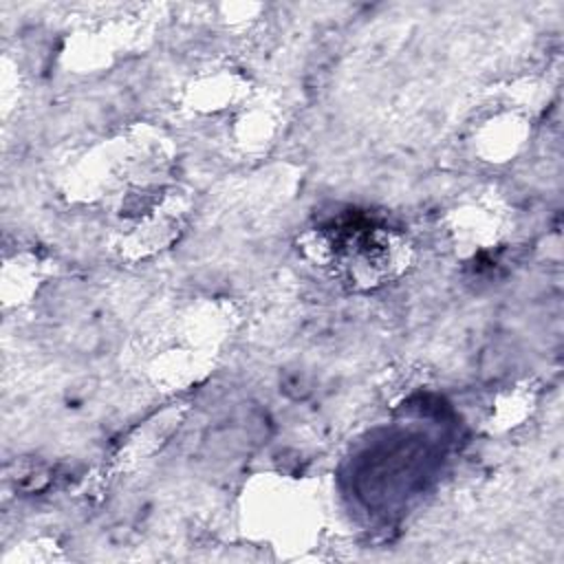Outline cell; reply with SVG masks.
<instances>
[{"instance_id": "3", "label": "cell", "mask_w": 564, "mask_h": 564, "mask_svg": "<svg viewBox=\"0 0 564 564\" xmlns=\"http://www.w3.org/2000/svg\"><path fill=\"white\" fill-rule=\"evenodd\" d=\"M245 95V79L229 68L203 73L189 86V104L200 112H218L234 106Z\"/></svg>"}, {"instance_id": "1", "label": "cell", "mask_w": 564, "mask_h": 564, "mask_svg": "<svg viewBox=\"0 0 564 564\" xmlns=\"http://www.w3.org/2000/svg\"><path fill=\"white\" fill-rule=\"evenodd\" d=\"M324 260H335L344 275L359 286H377L401 275L410 262L408 242L383 227L355 229L339 238L322 236Z\"/></svg>"}, {"instance_id": "5", "label": "cell", "mask_w": 564, "mask_h": 564, "mask_svg": "<svg viewBox=\"0 0 564 564\" xmlns=\"http://www.w3.org/2000/svg\"><path fill=\"white\" fill-rule=\"evenodd\" d=\"M524 128L511 115H498L487 119L478 130V152L489 161H505V156L516 154L518 145L522 143Z\"/></svg>"}, {"instance_id": "2", "label": "cell", "mask_w": 564, "mask_h": 564, "mask_svg": "<svg viewBox=\"0 0 564 564\" xmlns=\"http://www.w3.org/2000/svg\"><path fill=\"white\" fill-rule=\"evenodd\" d=\"M181 216L174 192H143L121 209V247L137 256L163 249L176 238Z\"/></svg>"}, {"instance_id": "4", "label": "cell", "mask_w": 564, "mask_h": 564, "mask_svg": "<svg viewBox=\"0 0 564 564\" xmlns=\"http://www.w3.org/2000/svg\"><path fill=\"white\" fill-rule=\"evenodd\" d=\"M449 231L456 245L469 251L489 249V245L496 242L500 236L498 218L489 209H480V207L456 209Z\"/></svg>"}]
</instances>
